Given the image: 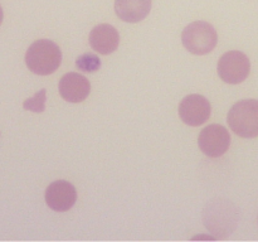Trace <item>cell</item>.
<instances>
[{
    "mask_svg": "<svg viewBox=\"0 0 258 242\" xmlns=\"http://www.w3.org/2000/svg\"><path fill=\"white\" fill-rule=\"evenodd\" d=\"M25 63L35 75H52L62 63V50L49 39L35 40L25 53Z\"/></svg>",
    "mask_w": 258,
    "mask_h": 242,
    "instance_id": "obj_1",
    "label": "cell"
},
{
    "mask_svg": "<svg viewBox=\"0 0 258 242\" xmlns=\"http://www.w3.org/2000/svg\"><path fill=\"white\" fill-rule=\"evenodd\" d=\"M227 120L232 131L241 138H257L258 100H242L234 103L228 112Z\"/></svg>",
    "mask_w": 258,
    "mask_h": 242,
    "instance_id": "obj_2",
    "label": "cell"
},
{
    "mask_svg": "<svg viewBox=\"0 0 258 242\" xmlns=\"http://www.w3.org/2000/svg\"><path fill=\"white\" fill-rule=\"evenodd\" d=\"M181 42L190 53L204 55L211 53L216 48L218 35L213 25L198 20L185 27L181 33Z\"/></svg>",
    "mask_w": 258,
    "mask_h": 242,
    "instance_id": "obj_3",
    "label": "cell"
},
{
    "mask_svg": "<svg viewBox=\"0 0 258 242\" xmlns=\"http://www.w3.org/2000/svg\"><path fill=\"white\" fill-rule=\"evenodd\" d=\"M217 70L222 81L231 85H238L248 77L251 62L241 50H229L219 58Z\"/></svg>",
    "mask_w": 258,
    "mask_h": 242,
    "instance_id": "obj_4",
    "label": "cell"
},
{
    "mask_svg": "<svg viewBox=\"0 0 258 242\" xmlns=\"http://www.w3.org/2000/svg\"><path fill=\"white\" fill-rule=\"evenodd\" d=\"M199 149L209 158L224 155L231 145V134L219 124H212L201 131L198 138Z\"/></svg>",
    "mask_w": 258,
    "mask_h": 242,
    "instance_id": "obj_5",
    "label": "cell"
},
{
    "mask_svg": "<svg viewBox=\"0 0 258 242\" xmlns=\"http://www.w3.org/2000/svg\"><path fill=\"white\" fill-rule=\"evenodd\" d=\"M211 102L202 95H189L179 105V116L189 126H201L211 117Z\"/></svg>",
    "mask_w": 258,
    "mask_h": 242,
    "instance_id": "obj_6",
    "label": "cell"
},
{
    "mask_svg": "<svg viewBox=\"0 0 258 242\" xmlns=\"http://www.w3.org/2000/svg\"><path fill=\"white\" fill-rule=\"evenodd\" d=\"M77 201V191L67 180H55L45 189V202L55 212H67Z\"/></svg>",
    "mask_w": 258,
    "mask_h": 242,
    "instance_id": "obj_7",
    "label": "cell"
},
{
    "mask_svg": "<svg viewBox=\"0 0 258 242\" xmlns=\"http://www.w3.org/2000/svg\"><path fill=\"white\" fill-rule=\"evenodd\" d=\"M59 95L68 102H82L91 92V83L83 75L76 72L66 73L58 83Z\"/></svg>",
    "mask_w": 258,
    "mask_h": 242,
    "instance_id": "obj_8",
    "label": "cell"
},
{
    "mask_svg": "<svg viewBox=\"0 0 258 242\" xmlns=\"http://www.w3.org/2000/svg\"><path fill=\"white\" fill-rule=\"evenodd\" d=\"M90 45L95 52L107 55L115 52L120 44V34L110 24L96 25L90 33Z\"/></svg>",
    "mask_w": 258,
    "mask_h": 242,
    "instance_id": "obj_9",
    "label": "cell"
},
{
    "mask_svg": "<svg viewBox=\"0 0 258 242\" xmlns=\"http://www.w3.org/2000/svg\"><path fill=\"white\" fill-rule=\"evenodd\" d=\"M151 10V0H115L116 15L126 23H139Z\"/></svg>",
    "mask_w": 258,
    "mask_h": 242,
    "instance_id": "obj_10",
    "label": "cell"
},
{
    "mask_svg": "<svg viewBox=\"0 0 258 242\" xmlns=\"http://www.w3.org/2000/svg\"><path fill=\"white\" fill-rule=\"evenodd\" d=\"M76 66L80 68V71L83 72H96L100 70L101 67V59L93 53H85V54L80 55L76 60Z\"/></svg>",
    "mask_w": 258,
    "mask_h": 242,
    "instance_id": "obj_11",
    "label": "cell"
},
{
    "mask_svg": "<svg viewBox=\"0 0 258 242\" xmlns=\"http://www.w3.org/2000/svg\"><path fill=\"white\" fill-rule=\"evenodd\" d=\"M23 107L33 112H43L45 108V90H40L34 97L28 98L23 103Z\"/></svg>",
    "mask_w": 258,
    "mask_h": 242,
    "instance_id": "obj_12",
    "label": "cell"
},
{
    "mask_svg": "<svg viewBox=\"0 0 258 242\" xmlns=\"http://www.w3.org/2000/svg\"><path fill=\"white\" fill-rule=\"evenodd\" d=\"M3 18H4V13H3L2 7H0V24H2V22H3Z\"/></svg>",
    "mask_w": 258,
    "mask_h": 242,
    "instance_id": "obj_13",
    "label": "cell"
}]
</instances>
